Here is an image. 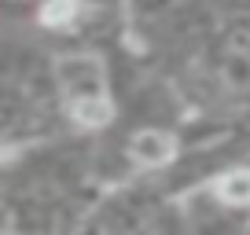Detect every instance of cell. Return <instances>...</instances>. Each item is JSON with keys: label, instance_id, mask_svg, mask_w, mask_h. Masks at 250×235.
I'll list each match as a JSON object with an SVG mask.
<instances>
[{"label": "cell", "instance_id": "6da1fadb", "mask_svg": "<svg viewBox=\"0 0 250 235\" xmlns=\"http://www.w3.org/2000/svg\"><path fill=\"white\" fill-rule=\"evenodd\" d=\"M59 78L66 85V99L81 125H107L110 103L103 92V66L92 55H70L59 63Z\"/></svg>", "mask_w": 250, "mask_h": 235}, {"label": "cell", "instance_id": "7a4b0ae2", "mask_svg": "<svg viewBox=\"0 0 250 235\" xmlns=\"http://www.w3.org/2000/svg\"><path fill=\"white\" fill-rule=\"evenodd\" d=\"M173 151H177V143H173V136H166V133L133 136V158L140 165H166L173 158Z\"/></svg>", "mask_w": 250, "mask_h": 235}, {"label": "cell", "instance_id": "3957f363", "mask_svg": "<svg viewBox=\"0 0 250 235\" xmlns=\"http://www.w3.org/2000/svg\"><path fill=\"white\" fill-rule=\"evenodd\" d=\"M217 195L232 206H250V169H235L217 176Z\"/></svg>", "mask_w": 250, "mask_h": 235}, {"label": "cell", "instance_id": "277c9868", "mask_svg": "<svg viewBox=\"0 0 250 235\" xmlns=\"http://www.w3.org/2000/svg\"><path fill=\"white\" fill-rule=\"evenodd\" d=\"M48 26H70L78 19V0H48L44 11H41Z\"/></svg>", "mask_w": 250, "mask_h": 235}]
</instances>
